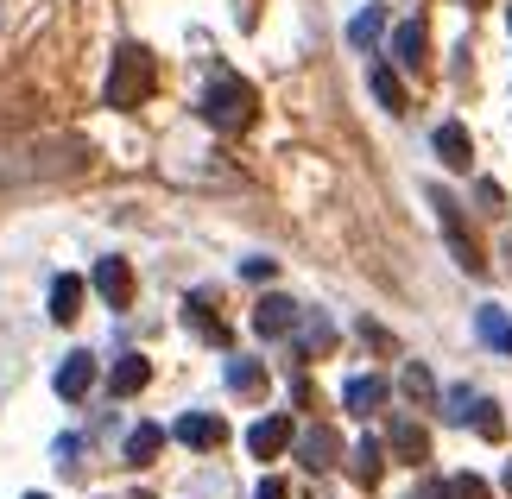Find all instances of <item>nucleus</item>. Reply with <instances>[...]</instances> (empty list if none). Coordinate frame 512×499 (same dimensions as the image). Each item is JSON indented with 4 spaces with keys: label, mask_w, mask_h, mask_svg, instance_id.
<instances>
[{
    "label": "nucleus",
    "mask_w": 512,
    "mask_h": 499,
    "mask_svg": "<svg viewBox=\"0 0 512 499\" xmlns=\"http://www.w3.org/2000/svg\"><path fill=\"white\" fill-rule=\"evenodd\" d=\"M475 203H481L487 215H500V209H506V190H500V184H481V190H475Z\"/></svg>",
    "instance_id": "cd10ccee"
},
{
    "label": "nucleus",
    "mask_w": 512,
    "mask_h": 499,
    "mask_svg": "<svg viewBox=\"0 0 512 499\" xmlns=\"http://www.w3.org/2000/svg\"><path fill=\"white\" fill-rule=\"evenodd\" d=\"M392 57H399L405 70H424V64H430V32H424V19H405V26L392 32Z\"/></svg>",
    "instance_id": "9d476101"
},
{
    "label": "nucleus",
    "mask_w": 512,
    "mask_h": 499,
    "mask_svg": "<svg viewBox=\"0 0 512 499\" xmlns=\"http://www.w3.org/2000/svg\"><path fill=\"white\" fill-rule=\"evenodd\" d=\"M32 499H38V493H32Z\"/></svg>",
    "instance_id": "473e14b6"
},
{
    "label": "nucleus",
    "mask_w": 512,
    "mask_h": 499,
    "mask_svg": "<svg viewBox=\"0 0 512 499\" xmlns=\"http://www.w3.org/2000/svg\"><path fill=\"white\" fill-rule=\"evenodd\" d=\"M196 114H203V121H209L215 133H247V127H253V114H260V89H253L247 76L222 70V76H215V83L203 89Z\"/></svg>",
    "instance_id": "f257e3e1"
},
{
    "label": "nucleus",
    "mask_w": 512,
    "mask_h": 499,
    "mask_svg": "<svg viewBox=\"0 0 512 499\" xmlns=\"http://www.w3.org/2000/svg\"><path fill=\"white\" fill-rule=\"evenodd\" d=\"M437 499H494V487H487L481 474H449V481L437 487Z\"/></svg>",
    "instance_id": "412c9836"
},
{
    "label": "nucleus",
    "mask_w": 512,
    "mask_h": 499,
    "mask_svg": "<svg viewBox=\"0 0 512 499\" xmlns=\"http://www.w3.org/2000/svg\"><path fill=\"white\" fill-rule=\"evenodd\" d=\"M298 323H304V310L291 304V297H260V304H253V329H260L266 342H279V335H298Z\"/></svg>",
    "instance_id": "20e7f679"
},
{
    "label": "nucleus",
    "mask_w": 512,
    "mask_h": 499,
    "mask_svg": "<svg viewBox=\"0 0 512 499\" xmlns=\"http://www.w3.org/2000/svg\"><path fill=\"white\" fill-rule=\"evenodd\" d=\"M140 499H146V493H140Z\"/></svg>",
    "instance_id": "2f4dec72"
},
{
    "label": "nucleus",
    "mask_w": 512,
    "mask_h": 499,
    "mask_svg": "<svg viewBox=\"0 0 512 499\" xmlns=\"http://www.w3.org/2000/svg\"><path fill=\"white\" fill-rule=\"evenodd\" d=\"M146 379H152V367L140 361V354H127V361H114V373H108V386L121 392V398H133V392L146 386Z\"/></svg>",
    "instance_id": "dca6fc26"
},
{
    "label": "nucleus",
    "mask_w": 512,
    "mask_h": 499,
    "mask_svg": "<svg viewBox=\"0 0 512 499\" xmlns=\"http://www.w3.org/2000/svg\"><path fill=\"white\" fill-rule=\"evenodd\" d=\"M241 272L253 278V285H266V278H272V259H241Z\"/></svg>",
    "instance_id": "c85d7f7f"
},
{
    "label": "nucleus",
    "mask_w": 512,
    "mask_h": 499,
    "mask_svg": "<svg viewBox=\"0 0 512 499\" xmlns=\"http://www.w3.org/2000/svg\"><path fill=\"white\" fill-rule=\"evenodd\" d=\"M108 108H140L152 95V51L146 45H121L114 51V70H108Z\"/></svg>",
    "instance_id": "f03ea898"
},
{
    "label": "nucleus",
    "mask_w": 512,
    "mask_h": 499,
    "mask_svg": "<svg viewBox=\"0 0 512 499\" xmlns=\"http://www.w3.org/2000/svg\"><path fill=\"white\" fill-rule=\"evenodd\" d=\"M159 449H165V430H159V424H140V430H127V455H133V462H152Z\"/></svg>",
    "instance_id": "4be33fe9"
},
{
    "label": "nucleus",
    "mask_w": 512,
    "mask_h": 499,
    "mask_svg": "<svg viewBox=\"0 0 512 499\" xmlns=\"http://www.w3.org/2000/svg\"><path fill=\"white\" fill-rule=\"evenodd\" d=\"M171 436H177L184 449H222V443H228V424H222L215 411H184Z\"/></svg>",
    "instance_id": "39448f33"
},
{
    "label": "nucleus",
    "mask_w": 512,
    "mask_h": 499,
    "mask_svg": "<svg viewBox=\"0 0 512 499\" xmlns=\"http://www.w3.org/2000/svg\"><path fill=\"white\" fill-rule=\"evenodd\" d=\"M184 329H190V335H203L209 348H228V323L209 310V297H184Z\"/></svg>",
    "instance_id": "9b49d317"
},
{
    "label": "nucleus",
    "mask_w": 512,
    "mask_h": 499,
    "mask_svg": "<svg viewBox=\"0 0 512 499\" xmlns=\"http://www.w3.org/2000/svg\"><path fill=\"white\" fill-rule=\"evenodd\" d=\"M253 499H285V481H260V487H253Z\"/></svg>",
    "instance_id": "c756f323"
},
{
    "label": "nucleus",
    "mask_w": 512,
    "mask_h": 499,
    "mask_svg": "<svg viewBox=\"0 0 512 499\" xmlns=\"http://www.w3.org/2000/svg\"><path fill=\"white\" fill-rule=\"evenodd\" d=\"M361 342H367L373 354H399V342H392V335H386L380 323H361Z\"/></svg>",
    "instance_id": "bb28decb"
},
{
    "label": "nucleus",
    "mask_w": 512,
    "mask_h": 499,
    "mask_svg": "<svg viewBox=\"0 0 512 499\" xmlns=\"http://www.w3.org/2000/svg\"><path fill=\"white\" fill-rule=\"evenodd\" d=\"M228 386H234V392H260V386H266L260 361H247V354H241V361H228Z\"/></svg>",
    "instance_id": "b1692460"
},
{
    "label": "nucleus",
    "mask_w": 512,
    "mask_h": 499,
    "mask_svg": "<svg viewBox=\"0 0 512 499\" xmlns=\"http://www.w3.org/2000/svg\"><path fill=\"white\" fill-rule=\"evenodd\" d=\"M437 158H443L449 171H475V139H468L462 121H443L437 127Z\"/></svg>",
    "instance_id": "1a4fd4ad"
},
{
    "label": "nucleus",
    "mask_w": 512,
    "mask_h": 499,
    "mask_svg": "<svg viewBox=\"0 0 512 499\" xmlns=\"http://www.w3.org/2000/svg\"><path fill=\"white\" fill-rule=\"evenodd\" d=\"M89 386H95V354H70L64 367H57V398H89Z\"/></svg>",
    "instance_id": "f8f14e48"
},
{
    "label": "nucleus",
    "mask_w": 512,
    "mask_h": 499,
    "mask_svg": "<svg viewBox=\"0 0 512 499\" xmlns=\"http://www.w3.org/2000/svg\"><path fill=\"white\" fill-rule=\"evenodd\" d=\"M468 424H475L481 436H487V443H500V430H506V417H500V405H494V398H468Z\"/></svg>",
    "instance_id": "f3484780"
},
{
    "label": "nucleus",
    "mask_w": 512,
    "mask_h": 499,
    "mask_svg": "<svg viewBox=\"0 0 512 499\" xmlns=\"http://www.w3.org/2000/svg\"><path fill=\"white\" fill-rule=\"evenodd\" d=\"M83 278H76V272H64V278H51V316H57V323H76V310H83Z\"/></svg>",
    "instance_id": "4468645a"
},
{
    "label": "nucleus",
    "mask_w": 512,
    "mask_h": 499,
    "mask_svg": "<svg viewBox=\"0 0 512 499\" xmlns=\"http://www.w3.org/2000/svg\"><path fill=\"white\" fill-rule=\"evenodd\" d=\"M392 455H399L405 468H424V462H430V436H424V424H405V417H399V424H392Z\"/></svg>",
    "instance_id": "ddd939ff"
},
{
    "label": "nucleus",
    "mask_w": 512,
    "mask_h": 499,
    "mask_svg": "<svg viewBox=\"0 0 512 499\" xmlns=\"http://www.w3.org/2000/svg\"><path fill=\"white\" fill-rule=\"evenodd\" d=\"M373 95H380V108H392V114H405V83L392 70H373Z\"/></svg>",
    "instance_id": "5701e85b"
},
{
    "label": "nucleus",
    "mask_w": 512,
    "mask_h": 499,
    "mask_svg": "<svg viewBox=\"0 0 512 499\" xmlns=\"http://www.w3.org/2000/svg\"><path fill=\"white\" fill-rule=\"evenodd\" d=\"M354 481H361V487H380V443H373V436L354 443Z\"/></svg>",
    "instance_id": "aec40b11"
},
{
    "label": "nucleus",
    "mask_w": 512,
    "mask_h": 499,
    "mask_svg": "<svg viewBox=\"0 0 512 499\" xmlns=\"http://www.w3.org/2000/svg\"><path fill=\"white\" fill-rule=\"evenodd\" d=\"M437 222H443V241H449V253H456V266L462 272H481L487 266V253H481V241L468 234V222H462V203H449V196H437Z\"/></svg>",
    "instance_id": "7ed1b4c3"
},
{
    "label": "nucleus",
    "mask_w": 512,
    "mask_h": 499,
    "mask_svg": "<svg viewBox=\"0 0 512 499\" xmlns=\"http://www.w3.org/2000/svg\"><path fill=\"white\" fill-rule=\"evenodd\" d=\"M291 443H298V430H291V417H260V424L247 430V449L260 455V462H272V455H279V449H291Z\"/></svg>",
    "instance_id": "6e6552de"
},
{
    "label": "nucleus",
    "mask_w": 512,
    "mask_h": 499,
    "mask_svg": "<svg viewBox=\"0 0 512 499\" xmlns=\"http://www.w3.org/2000/svg\"><path fill=\"white\" fill-rule=\"evenodd\" d=\"M323 348H329V323L310 316V323H304V354H323Z\"/></svg>",
    "instance_id": "a878e982"
},
{
    "label": "nucleus",
    "mask_w": 512,
    "mask_h": 499,
    "mask_svg": "<svg viewBox=\"0 0 512 499\" xmlns=\"http://www.w3.org/2000/svg\"><path fill=\"white\" fill-rule=\"evenodd\" d=\"M380 32H386V7H361V13H354V26H348V45H354V51H367Z\"/></svg>",
    "instance_id": "a211bd4d"
},
{
    "label": "nucleus",
    "mask_w": 512,
    "mask_h": 499,
    "mask_svg": "<svg viewBox=\"0 0 512 499\" xmlns=\"http://www.w3.org/2000/svg\"><path fill=\"white\" fill-rule=\"evenodd\" d=\"M89 285L102 291L114 310L133 304V266H127V259H95V266H89Z\"/></svg>",
    "instance_id": "423d86ee"
},
{
    "label": "nucleus",
    "mask_w": 512,
    "mask_h": 499,
    "mask_svg": "<svg viewBox=\"0 0 512 499\" xmlns=\"http://www.w3.org/2000/svg\"><path fill=\"white\" fill-rule=\"evenodd\" d=\"M475 329H481V342H494V348H506V354H512V316H506V310L487 304V310L475 316Z\"/></svg>",
    "instance_id": "6ab92c4d"
},
{
    "label": "nucleus",
    "mask_w": 512,
    "mask_h": 499,
    "mask_svg": "<svg viewBox=\"0 0 512 499\" xmlns=\"http://www.w3.org/2000/svg\"><path fill=\"white\" fill-rule=\"evenodd\" d=\"M342 405H348L354 417H367V411H380V405H386V386H380V379H367V373H361V379H348Z\"/></svg>",
    "instance_id": "2eb2a0df"
},
{
    "label": "nucleus",
    "mask_w": 512,
    "mask_h": 499,
    "mask_svg": "<svg viewBox=\"0 0 512 499\" xmlns=\"http://www.w3.org/2000/svg\"><path fill=\"white\" fill-rule=\"evenodd\" d=\"M506 26H512V13H506Z\"/></svg>",
    "instance_id": "7c9ffc66"
},
{
    "label": "nucleus",
    "mask_w": 512,
    "mask_h": 499,
    "mask_svg": "<svg viewBox=\"0 0 512 499\" xmlns=\"http://www.w3.org/2000/svg\"><path fill=\"white\" fill-rule=\"evenodd\" d=\"M405 392L418 398V405H430V398H437V379H430L424 367H405Z\"/></svg>",
    "instance_id": "393cba45"
},
{
    "label": "nucleus",
    "mask_w": 512,
    "mask_h": 499,
    "mask_svg": "<svg viewBox=\"0 0 512 499\" xmlns=\"http://www.w3.org/2000/svg\"><path fill=\"white\" fill-rule=\"evenodd\" d=\"M291 449H298V462L310 468V474H323V468H336L342 462V436L336 430H298V443H291Z\"/></svg>",
    "instance_id": "0eeeda50"
}]
</instances>
